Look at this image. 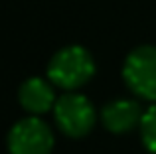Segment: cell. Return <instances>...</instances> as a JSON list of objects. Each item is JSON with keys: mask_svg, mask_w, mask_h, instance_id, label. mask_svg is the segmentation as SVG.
Returning a JSON list of instances; mask_svg holds the SVG:
<instances>
[{"mask_svg": "<svg viewBox=\"0 0 156 154\" xmlns=\"http://www.w3.org/2000/svg\"><path fill=\"white\" fill-rule=\"evenodd\" d=\"M95 73V63L87 50L81 46H69L59 50L51 58L48 75L50 81L63 89H77L91 79Z\"/></svg>", "mask_w": 156, "mask_h": 154, "instance_id": "6da1fadb", "label": "cell"}, {"mask_svg": "<svg viewBox=\"0 0 156 154\" xmlns=\"http://www.w3.org/2000/svg\"><path fill=\"white\" fill-rule=\"evenodd\" d=\"M55 123L69 136H83L95 124V111L89 99L75 93H65L55 101Z\"/></svg>", "mask_w": 156, "mask_h": 154, "instance_id": "3957f363", "label": "cell"}, {"mask_svg": "<svg viewBox=\"0 0 156 154\" xmlns=\"http://www.w3.org/2000/svg\"><path fill=\"white\" fill-rule=\"evenodd\" d=\"M20 105L26 109L28 113H46L53 107V89L48 81L40 79V77H30L28 81H24L18 93Z\"/></svg>", "mask_w": 156, "mask_h": 154, "instance_id": "8992f818", "label": "cell"}, {"mask_svg": "<svg viewBox=\"0 0 156 154\" xmlns=\"http://www.w3.org/2000/svg\"><path fill=\"white\" fill-rule=\"evenodd\" d=\"M142 115L140 105L134 101H115L103 109V124L111 132H126L140 124Z\"/></svg>", "mask_w": 156, "mask_h": 154, "instance_id": "5b68a950", "label": "cell"}, {"mask_svg": "<svg viewBox=\"0 0 156 154\" xmlns=\"http://www.w3.org/2000/svg\"><path fill=\"white\" fill-rule=\"evenodd\" d=\"M140 135H142V142L150 152L156 154V105L150 107L148 111L142 115L140 121Z\"/></svg>", "mask_w": 156, "mask_h": 154, "instance_id": "52a82bcc", "label": "cell"}, {"mask_svg": "<svg viewBox=\"0 0 156 154\" xmlns=\"http://www.w3.org/2000/svg\"><path fill=\"white\" fill-rule=\"evenodd\" d=\"M122 77L136 95L156 101V47L140 46L130 51L122 67Z\"/></svg>", "mask_w": 156, "mask_h": 154, "instance_id": "7a4b0ae2", "label": "cell"}, {"mask_svg": "<svg viewBox=\"0 0 156 154\" xmlns=\"http://www.w3.org/2000/svg\"><path fill=\"white\" fill-rule=\"evenodd\" d=\"M8 148L12 154H50L53 148V135L44 121L30 117L12 127Z\"/></svg>", "mask_w": 156, "mask_h": 154, "instance_id": "277c9868", "label": "cell"}]
</instances>
